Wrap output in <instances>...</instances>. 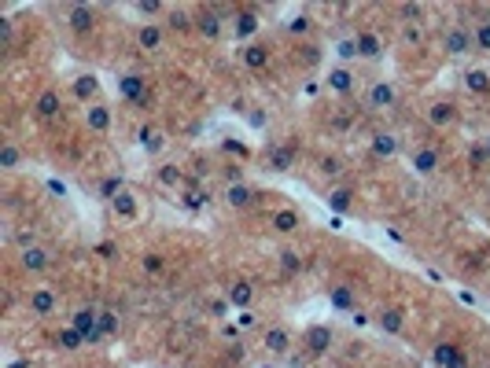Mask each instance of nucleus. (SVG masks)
<instances>
[{
  "instance_id": "nucleus-1",
  "label": "nucleus",
  "mask_w": 490,
  "mask_h": 368,
  "mask_svg": "<svg viewBox=\"0 0 490 368\" xmlns=\"http://www.w3.org/2000/svg\"><path fill=\"white\" fill-rule=\"evenodd\" d=\"M442 52H446V56H468V52H476L472 30H465L461 23L446 26V30H442Z\"/></svg>"
},
{
  "instance_id": "nucleus-2",
  "label": "nucleus",
  "mask_w": 490,
  "mask_h": 368,
  "mask_svg": "<svg viewBox=\"0 0 490 368\" xmlns=\"http://www.w3.org/2000/svg\"><path fill=\"white\" fill-rule=\"evenodd\" d=\"M262 346L273 357H287V354H292V346H295V339H292V331H287L284 324H269V328L262 331Z\"/></svg>"
},
{
  "instance_id": "nucleus-3",
  "label": "nucleus",
  "mask_w": 490,
  "mask_h": 368,
  "mask_svg": "<svg viewBox=\"0 0 490 368\" xmlns=\"http://www.w3.org/2000/svg\"><path fill=\"white\" fill-rule=\"evenodd\" d=\"M70 328L81 331L85 343H96V339L103 335V331H100V309H92V306L78 309V313H74V320H70Z\"/></svg>"
},
{
  "instance_id": "nucleus-4",
  "label": "nucleus",
  "mask_w": 490,
  "mask_h": 368,
  "mask_svg": "<svg viewBox=\"0 0 490 368\" xmlns=\"http://www.w3.org/2000/svg\"><path fill=\"white\" fill-rule=\"evenodd\" d=\"M26 306H30L34 317H52L56 306H59V295L52 287H34V291H30V298H26Z\"/></svg>"
},
{
  "instance_id": "nucleus-5",
  "label": "nucleus",
  "mask_w": 490,
  "mask_h": 368,
  "mask_svg": "<svg viewBox=\"0 0 490 368\" xmlns=\"http://www.w3.org/2000/svg\"><path fill=\"white\" fill-rule=\"evenodd\" d=\"M303 346H306V354H314V357L328 354V346H332V328H328V324H314V328H306Z\"/></svg>"
},
{
  "instance_id": "nucleus-6",
  "label": "nucleus",
  "mask_w": 490,
  "mask_h": 368,
  "mask_svg": "<svg viewBox=\"0 0 490 368\" xmlns=\"http://www.w3.org/2000/svg\"><path fill=\"white\" fill-rule=\"evenodd\" d=\"M196 30L207 41H218L221 37V12H218V8H199V12H196Z\"/></svg>"
},
{
  "instance_id": "nucleus-7",
  "label": "nucleus",
  "mask_w": 490,
  "mask_h": 368,
  "mask_svg": "<svg viewBox=\"0 0 490 368\" xmlns=\"http://www.w3.org/2000/svg\"><path fill=\"white\" fill-rule=\"evenodd\" d=\"M439 166H442L439 147H417V151H413V170H417L420 177H431Z\"/></svg>"
},
{
  "instance_id": "nucleus-8",
  "label": "nucleus",
  "mask_w": 490,
  "mask_h": 368,
  "mask_svg": "<svg viewBox=\"0 0 490 368\" xmlns=\"http://www.w3.org/2000/svg\"><path fill=\"white\" fill-rule=\"evenodd\" d=\"M376 328L387 331V335H398L402 328H406V313H402L398 306H383V309H376Z\"/></svg>"
},
{
  "instance_id": "nucleus-9",
  "label": "nucleus",
  "mask_w": 490,
  "mask_h": 368,
  "mask_svg": "<svg viewBox=\"0 0 490 368\" xmlns=\"http://www.w3.org/2000/svg\"><path fill=\"white\" fill-rule=\"evenodd\" d=\"M254 199H258V192H254V188H247V184H229V188H225V203H229V207L232 210H247V207H254Z\"/></svg>"
},
{
  "instance_id": "nucleus-10",
  "label": "nucleus",
  "mask_w": 490,
  "mask_h": 368,
  "mask_svg": "<svg viewBox=\"0 0 490 368\" xmlns=\"http://www.w3.org/2000/svg\"><path fill=\"white\" fill-rule=\"evenodd\" d=\"M358 41V56L361 59H383V37L372 34V30H361V34H354Z\"/></svg>"
},
{
  "instance_id": "nucleus-11",
  "label": "nucleus",
  "mask_w": 490,
  "mask_h": 368,
  "mask_svg": "<svg viewBox=\"0 0 490 368\" xmlns=\"http://www.w3.org/2000/svg\"><path fill=\"white\" fill-rule=\"evenodd\" d=\"M265 162H269L273 173H287L295 162V147L292 144H273L269 151H265Z\"/></svg>"
},
{
  "instance_id": "nucleus-12",
  "label": "nucleus",
  "mask_w": 490,
  "mask_h": 368,
  "mask_svg": "<svg viewBox=\"0 0 490 368\" xmlns=\"http://www.w3.org/2000/svg\"><path fill=\"white\" fill-rule=\"evenodd\" d=\"M92 23H96V12H92V8H85V4L67 8V26L74 30V34H89Z\"/></svg>"
},
{
  "instance_id": "nucleus-13",
  "label": "nucleus",
  "mask_w": 490,
  "mask_h": 368,
  "mask_svg": "<svg viewBox=\"0 0 490 368\" xmlns=\"http://www.w3.org/2000/svg\"><path fill=\"white\" fill-rule=\"evenodd\" d=\"M328 302H332V309H339V313H354L358 295L350 284H336V287H328Z\"/></svg>"
},
{
  "instance_id": "nucleus-14",
  "label": "nucleus",
  "mask_w": 490,
  "mask_h": 368,
  "mask_svg": "<svg viewBox=\"0 0 490 368\" xmlns=\"http://www.w3.org/2000/svg\"><path fill=\"white\" fill-rule=\"evenodd\" d=\"M428 122L435 129H450L457 122V103L450 100H439V103H431V111H428Z\"/></svg>"
},
{
  "instance_id": "nucleus-15",
  "label": "nucleus",
  "mask_w": 490,
  "mask_h": 368,
  "mask_svg": "<svg viewBox=\"0 0 490 368\" xmlns=\"http://www.w3.org/2000/svg\"><path fill=\"white\" fill-rule=\"evenodd\" d=\"M395 100H398V96H395V85H391V81H376V85L369 89V103L376 107V111L395 107Z\"/></svg>"
},
{
  "instance_id": "nucleus-16",
  "label": "nucleus",
  "mask_w": 490,
  "mask_h": 368,
  "mask_svg": "<svg viewBox=\"0 0 490 368\" xmlns=\"http://www.w3.org/2000/svg\"><path fill=\"white\" fill-rule=\"evenodd\" d=\"M136 45H141L144 52H159V48H163V26H159V23H144L141 30H136Z\"/></svg>"
},
{
  "instance_id": "nucleus-17",
  "label": "nucleus",
  "mask_w": 490,
  "mask_h": 368,
  "mask_svg": "<svg viewBox=\"0 0 490 368\" xmlns=\"http://www.w3.org/2000/svg\"><path fill=\"white\" fill-rule=\"evenodd\" d=\"M122 96L133 103H144L147 100V81L141 78V74H125L122 78Z\"/></svg>"
},
{
  "instance_id": "nucleus-18",
  "label": "nucleus",
  "mask_w": 490,
  "mask_h": 368,
  "mask_svg": "<svg viewBox=\"0 0 490 368\" xmlns=\"http://www.w3.org/2000/svg\"><path fill=\"white\" fill-rule=\"evenodd\" d=\"M85 125H89L92 133H108L111 129V111L103 103H92L89 111H85Z\"/></svg>"
},
{
  "instance_id": "nucleus-19",
  "label": "nucleus",
  "mask_w": 490,
  "mask_h": 368,
  "mask_svg": "<svg viewBox=\"0 0 490 368\" xmlns=\"http://www.w3.org/2000/svg\"><path fill=\"white\" fill-rule=\"evenodd\" d=\"M34 111H37V118H56L59 114V89H45L37 96V103H34Z\"/></svg>"
},
{
  "instance_id": "nucleus-20",
  "label": "nucleus",
  "mask_w": 490,
  "mask_h": 368,
  "mask_svg": "<svg viewBox=\"0 0 490 368\" xmlns=\"http://www.w3.org/2000/svg\"><path fill=\"white\" fill-rule=\"evenodd\" d=\"M328 89L332 92H354V70L350 67H336V70H328Z\"/></svg>"
},
{
  "instance_id": "nucleus-21",
  "label": "nucleus",
  "mask_w": 490,
  "mask_h": 368,
  "mask_svg": "<svg viewBox=\"0 0 490 368\" xmlns=\"http://www.w3.org/2000/svg\"><path fill=\"white\" fill-rule=\"evenodd\" d=\"M325 203H328L336 214H350V210H354V192H350V188H332V192L325 196Z\"/></svg>"
},
{
  "instance_id": "nucleus-22",
  "label": "nucleus",
  "mask_w": 490,
  "mask_h": 368,
  "mask_svg": "<svg viewBox=\"0 0 490 368\" xmlns=\"http://www.w3.org/2000/svg\"><path fill=\"white\" fill-rule=\"evenodd\" d=\"M23 269H26V273H45V269H48V251H41V247H26V251H23Z\"/></svg>"
},
{
  "instance_id": "nucleus-23",
  "label": "nucleus",
  "mask_w": 490,
  "mask_h": 368,
  "mask_svg": "<svg viewBox=\"0 0 490 368\" xmlns=\"http://www.w3.org/2000/svg\"><path fill=\"white\" fill-rule=\"evenodd\" d=\"M232 26H236V37H251L254 30H258V12H254V8H240Z\"/></svg>"
},
{
  "instance_id": "nucleus-24",
  "label": "nucleus",
  "mask_w": 490,
  "mask_h": 368,
  "mask_svg": "<svg viewBox=\"0 0 490 368\" xmlns=\"http://www.w3.org/2000/svg\"><path fill=\"white\" fill-rule=\"evenodd\" d=\"M465 89L468 92H476V96H487L490 92V74L487 70H465Z\"/></svg>"
},
{
  "instance_id": "nucleus-25",
  "label": "nucleus",
  "mask_w": 490,
  "mask_h": 368,
  "mask_svg": "<svg viewBox=\"0 0 490 368\" xmlns=\"http://www.w3.org/2000/svg\"><path fill=\"white\" fill-rule=\"evenodd\" d=\"M273 229L280 236H292L295 229H299V214H295V210H276L273 214Z\"/></svg>"
},
{
  "instance_id": "nucleus-26",
  "label": "nucleus",
  "mask_w": 490,
  "mask_h": 368,
  "mask_svg": "<svg viewBox=\"0 0 490 368\" xmlns=\"http://www.w3.org/2000/svg\"><path fill=\"white\" fill-rule=\"evenodd\" d=\"M372 151H376L380 159H391L398 151V136L395 133H376L372 136Z\"/></svg>"
},
{
  "instance_id": "nucleus-27",
  "label": "nucleus",
  "mask_w": 490,
  "mask_h": 368,
  "mask_svg": "<svg viewBox=\"0 0 490 368\" xmlns=\"http://www.w3.org/2000/svg\"><path fill=\"white\" fill-rule=\"evenodd\" d=\"M243 63H247L251 70H262L265 63H269V48L265 45H247L243 48Z\"/></svg>"
},
{
  "instance_id": "nucleus-28",
  "label": "nucleus",
  "mask_w": 490,
  "mask_h": 368,
  "mask_svg": "<svg viewBox=\"0 0 490 368\" xmlns=\"http://www.w3.org/2000/svg\"><path fill=\"white\" fill-rule=\"evenodd\" d=\"M435 361L442 368H465V357L457 354V346H435Z\"/></svg>"
},
{
  "instance_id": "nucleus-29",
  "label": "nucleus",
  "mask_w": 490,
  "mask_h": 368,
  "mask_svg": "<svg viewBox=\"0 0 490 368\" xmlns=\"http://www.w3.org/2000/svg\"><path fill=\"white\" fill-rule=\"evenodd\" d=\"M251 298H254V291H251V284H243V280H236V284L229 287V302H232V306L247 309V306H251Z\"/></svg>"
},
{
  "instance_id": "nucleus-30",
  "label": "nucleus",
  "mask_w": 490,
  "mask_h": 368,
  "mask_svg": "<svg viewBox=\"0 0 490 368\" xmlns=\"http://www.w3.org/2000/svg\"><path fill=\"white\" fill-rule=\"evenodd\" d=\"M141 147L147 151V155H155V151L166 147V136L159 133V129H141Z\"/></svg>"
},
{
  "instance_id": "nucleus-31",
  "label": "nucleus",
  "mask_w": 490,
  "mask_h": 368,
  "mask_svg": "<svg viewBox=\"0 0 490 368\" xmlns=\"http://www.w3.org/2000/svg\"><path fill=\"white\" fill-rule=\"evenodd\" d=\"M19 162H23L19 147L12 144V140H4V144H0V170H19Z\"/></svg>"
},
{
  "instance_id": "nucleus-32",
  "label": "nucleus",
  "mask_w": 490,
  "mask_h": 368,
  "mask_svg": "<svg viewBox=\"0 0 490 368\" xmlns=\"http://www.w3.org/2000/svg\"><path fill=\"white\" fill-rule=\"evenodd\" d=\"M111 207H114V214H119V218H125V221H130V218H136V203H133V196H130V192L114 196V199H111Z\"/></svg>"
},
{
  "instance_id": "nucleus-33",
  "label": "nucleus",
  "mask_w": 490,
  "mask_h": 368,
  "mask_svg": "<svg viewBox=\"0 0 490 368\" xmlns=\"http://www.w3.org/2000/svg\"><path fill=\"white\" fill-rule=\"evenodd\" d=\"M56 346H59V350H78V346H85V339H81V331L63 328V331L56 335Z\"/></svg>"
},
{
  "instance_id": "nucleus-34",
  "label": "nucleus",
  "mask_w": 490,
  "mask_h": 368,
  "mask_svg": "<svg viewBox=\"0 0 490 368\" xmlns=\"http://www.w3.org/2000/svg\"><path fill=\"white\" fill-rule=\"evenodd\" d=\"M280 269H284V273H303L299 251H280Z\"/></svg>"
},
{
  "instance_id": "nucleus-35",
  "label": "nucleus",
  "mask_w": 490,
  "mask_h": 368,
  "mask_svg": "<svg viewBox=\"0 0 490 368\" xmlns=\"http://www.w3.org/2000/svg\"><path fill=\"white\" fill-rule=\"evenodd\" d=\"M287 34H292V37L310 34V15H295V19H287Z\"/></svg>"
},
{
  "instance_id": "nucleus-36",
  "label": "nucleus",
  "mask_w": 490,
  "mask_h": 368,
  "mask_svg": "<svg viewBox=\"0 0 490 368\" xmlns=\"http://www.w3.org/2000/svg\"><path fill=\"white\" fill-rule=\"evenodd\" d=\"M317 166H321V173H325V177H339V173H343V159H336V155H325L321 162H317Z\"/></svg>"
},
{
  "instance_id": "nucleus-37",
  "label": "nucleus",
  "mask_w": 490,
  "mask_h": 368,
  "mask_svg": "<svg viewBox=\"0 0 490 368\" xmlns=\"http://www.w3.org/2000/svg\"><path fill=\"white\" fill-rule=\"evenodd\" d=\"M472 37H476V48H483V52H490V23H476V30H472Z\"/></svg>"
},
{
  "instance_id": "nucleus-38",
  "label": "nucleus",
  "mask_w": 490,
  "mask_h": 368,
  "mask_svg": "<svg viewBox=\"0 0 490 368\" xmlns=\"http://www.w3.org/2000/svg\"><path fill=\"white\" fill-rule=\"evenodd\" d=\"M141 265H144V273H152V276H155V273H163V265H166V262H163V254H155V251H152V254H144V258H141Z\"/></svg>"
},
{
  "instance_id": "nucleus-39",
  "label": "nucleus",
  "mask_w": 490,
  "mask_h": 368,
  "mask_svg": "<svg viewBox=\"0 0 490 368\" xmlns=\"http://www.w3.org/2000/svg\"><path fill=\"white\" fill-rule=\"evenodd\" d=\"M100 196H103V199H114V196H122V181H119V177H108V181L100 184Z\"/></svg>"
},
{
  "instance_id": "nucleus-40",
  "label": "nucleus",
  "mask_w": 490,
  "mask_h": 368,
  "mask_svg": "<svg viewBox=\"0 0 490 368\" xmlns=\"http://www.w3.org/2000/svg\"><path fill=\"white\" fill-rule=\"evenodd\" d=\"M336 52H339V59H358V41H354V37L339 41V45H336Z\"/></svg>"
},
{
  "instance_id": "nucleus-41",
  "label": "nucleus",
  "mask_w": 490,
  "mask_h": 368,
  "mask_svg": "<svg viewBox=\"0 0 490 368\" xmlns=\"http://www.w3.org/2000/svg\"><path fill=\"white\" fill-rule=\"evenodd\" d=\"M114 328H119V320H114V313H111V309H100V331H103V335H111Z\"/></svg>"
},
{
  "instance_id": "nucleus-42",
  "label": "nucleus",
  "mask_w": 490,
  "mask_h": 368,
  "mask_svg": "<svg viewBox=\"0 0 490 368\" xmlns=\"http://www.w3.org/2000/svg\"><path fill=\"white\" fill-rule=\"evenodd\" d=\"M74 92H78L81 100H85V96H92V92H96V78H78V85H74Z\"/></svg>"
},
{
  "instance_id": "nucleus-43",
  "label": "nucleus",
  "mask_w": 490,
  "mask_h": 368,
  "mask_svg": "<svg viewBox=\"0 0 490 368\" xmlns=\"http://www.w3.org/2000/svg\"><path fill=\"white\" fill-rule=\"evenodd\" d=\"M170 26H174V30H188V15L185 12H170Z\"/></svg>"
},
{
  "instance_id": "nucleus-44",
  "label": "nucleus",
  "mask_w": 490,
  "mask_h": 368,
  "mask_svg": "<svg viewBox=\"0 0 490 368\" xmlns=\"http://www.w3.org/2000/svg\"><path fill=\"white\" fill-rule=\"evenodd\" d=\"M406 41H409V45H420V41H424V30L409 23V26H406Z\"/></svg>"
},
{
  "instance_id": "nucleus-45",
  "label": "nucleus",
  "mask_w": 490,
  "mask_h": 368,
  "mask_svg": "<svg viewBox=\"0 0 490 368\" xmlns=\"http://www.w3.org/2000/svg\"><path fill=\"white\" fill-rule=\"evenodd\" d=\"M402 15H406V19H420L424 8H420V4H406V8H402Z\"/></svg>"
},
{
  "instance_id": "nucleus-46",
  "label": "nucleus",
  "mask_w": 490,
  "mask_h": 368,
  "mask_svg": "<svg viewBox=\"0 0 490 368\" xmlns=\"http://www.w3.org/2000/svg\"><path fill=\"white\" fill-rule=\"evenodd\" d=\"M136 8H141L144 15H155V12H163V4H155V0H144V4H136Z\"/></svg>"
},
{
  "instance_id": "nucleus-47",
  "label": "nucleus",
  "mask_w": 490,
  "mask_h": 368,
  "mask_svg": "<svg viewBox=\"0 0 490 368\" xmlns=\"http://www.w3.org/2000/svg\"><path fill=\"white\" fill-rule=\"evenodd\" d=\"M159 177H163L166 184H174V181L181 177V173H174V166H163V173H159Z\"/></svg>"
},
{
  "instance_id": "nucleus-48",
  "label": "nucleus",
  "mask_w": 490,
  "mask_h": 368,
  "mask_svg": "<svg viewBox=\"0 0 490 368\" xmlns=\"http://www.w3.org/2000/svg\"><path fill=\"white\" fill-rule=\"evenodd\" d=\"M487 23H490V19H487Z\"/></svg>"
}]
</instances>
